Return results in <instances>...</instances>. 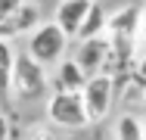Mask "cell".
<instances>
[{
  "label": "cell",
  "instance_id": "obj_1",
  "mask_svg": "<svg viewBox=\"0 0 146 140\" xmlns=\"http://www.w3.org/2000/svg\"><path fill=\"white\" fill-rule=\"evenodd\" d=\"M65 50H68V34H65L56 22H44L37 31L28 34V50H25V53L47 69V65L62 62V59H65Z\"/></svg>",
  "mask_w": 146,
  "mask_h": 140
},
{
  "label": "cell",
  "instance_id": "obj_2",
  "mask_svg": "<svg viewBox=\"0 0 146 140\" xmlns=\"http://www.w3.org/2000/svg\"><path fill=\"white\" fill-rule=\"evenodd\" d=\"M47 118L56 128H68V131H78V128L90 125L84 97L81 93H68V90H53V97L47 100Z\"/></svg>",
  "mask_w": 146,
  "mask_h": 140
},
{
  "label": "cell",
  "instance_id": "obj_3",
  "mask_svg": "<svg viewBox=\"0 0 146 140\" xmlns=\"http://www.w3.org/2000/svg\"><path fill=\"white\" fill-rule=\"evenodd\" d=\"M47 72L40 62H34L28 53H19L16 56V72H13V97L19 100H40L47 93Z\"/></svg>",
  "mask_w": 146,
  "mask_h": 140
},
{
  "label": "cell",
  "instance_id": "obj_4",
  "mask_svg": "<svg viewBox=\"0 0 146 140\" xmlns=\"http://www.w3.org/2000/svg\"><path fill=\"white\" fill-rule=\"evenodd\" d=\"M115 90H118V84H115L112 75H93L87 81V87L81 90V97H84L90 121H103L109 115L112 103H115Z\"/></svg>",
  "mask_w": 146,
  "mask_h": 140
},
{
  "label": "cell",
  "instance_id": "obj_5",
  "mask_svg": "<svg viewBox=\"0 0 146 140\" xmlns=\"http://www.w3.org/2000/svg\"><path fill=\"white\" fill-rule=\"evenodd\" d=\"M90 6H93V0H59L56 13H53V22L68 34V41L78 37V31H81L84 19H87Z\"/></svg>",
  "mask_w": 146,
  "mask_h": 140
},
{
  "label": "cell",
  "instance_id": "obj_6",
  "mask_svg": "<svg viewBox=\"0 0 146 140\" xmlns=\"http://www.w3.org/2000/svg\"><path fill=\"white\" fill-rule=\"evenodd\" d=\"M106 56H109V34L93 37V41H81L78 44V53H75V62L93 78V75H103Z\"/></svg>",
  "mask_w": 146,
  "mask_h": 140
},
{
  "label": "cell",
  "instance_id": "obj_7",
  "mask_svg": "<svg viewBox=\"0 0 146 140\" xmlns=\"http://www.w3.org/2000/svg\"><path fill=\"white\" fill-rule=\"evenodd\" d=\"M140 6H121L115 13H109V25H106V34L109 37H127V41H137L140 37Z\"/></svg>",
  "mask_w": 146,
  "mask_h": 140
},
{
  "label": "cell",
  "instance_id": "obj_8",
  "mask_svg": "<svg viewBox=\"0 0 146 140\" xmlns=\"http://www.w3.org/2000/svg\"><path fill=\"white\" fill-rule=\"evenodd\" d=\"M40 25H44V22H40V9H37L34 3H25L9 22L0 25V41H9V37H16V34H31V31H37Z\"/></svg>",
  "mask_w": 146,
  "mask_h": 140
},
{
  "label": "cell",
  "instance_id": "obj_9",
  "mask_svg": "<svg viewBox=\"0 0 146 140\" xmlns=\"http://www.w3.org/2000/svg\"><path fill=\"white\" fill-rule=\"evenodd\" d=\"M90 75L75 62V59H62L56 65V90H68V93H81L87 87Z\"/></svg>",
  "mask_w": 146,
  "mask_h": 140
},
{
  "label": "cell",
  "instance_id": "obj_10",
  "mask_svg": "<svg viewBox=\"0 0 146 140\" xmlns=\"http://www.w3.org/2000/svg\"><path fill=\"white\" fill-rule=\"evenodd\" d=\"M106 25H109V13L103 9V3H100V0H93L87 19H84V25H81V31H78V41H93V37H103V34H106Z\"/></svg>",
  "mask_w": 146,
  "mask_h": 140
},
{
  "label": "cell",
  "instance_id": "obj_11",
  "mask_svg": "<svg viewBox=\"0 0 146 140\" xmlns=\"http://www.w3.org/2000/svg\"><path fill=\"white\" fill-rule=\"evenodd\" d=\"M115 140H146V125L140 115L124 112L115 121Z\"/></svg>",
  "mask_w": 146,
  "mask_h": 140
},
{
  "label": "cell",
  "instance_id": "obj_12",
  "mask_svg": "<svg viewBox=\"0 0 146 140\" xmlns=\"http://www.w3.org/2000/svg\"><path fill=\"white\" fill-rule=\"evenodd\" d=\"M13 72H16V50L9 41H0V93L13 90Z\"/></svg>",
  "mask_w": 146,
  "mask_h": 140
},
{
  "label": "cell",
  "instance_id": "obj_13",
  "mask_svg": "<svg viewBox=\"0 0 146 140\" xmlns=\"http://www.w3.org/2000/svg\"><path fill=\"white\" fill-rule=\"evenodd\" d=\"M25 3H28V0H0V25H3V22H9V19H13Z\"/></svg>",
  "mask_w": 146,
  "mask_h": 140
},
{
  "label": "cell",
  "instance_id": "obj_14",
  "mask_svg": "<svg viewBox=\"0 0 146 140\" xmlns=\"http://www.w3.org/2000/svg\"><path fill=\"white\" fill-rule=\"evenodd\" d=\"M134 75L140 78V81H146V50L140 56H137V65H134Z\"/></svg>",
  "mask_w": 146,
  "mask_h": 140
},
{
  "label": "cell",
  "instance_id": "obj_15",
  "mask_svg": "<svg viewBox=\"0 0 146 140\" xmlns=\"http://www.w3.org/2000/svg\"><path fill=\"white\" fill-rule=\"evenodd\" d=\"M137 41H140V47L146 50V6H143V13H140V37Z\"/></svg>",
  "mask_w": 146,
  "mask_h": 140
},
{
  "label": "cell",
  "instance_id": "obj_16",
  "mask_svg": "<svg viewBox=\"0 0 146 140\" xmlns=\"http://www.w3.org/2000/svg\"><path fill=\"white\" fill-rule=\"evenodd\" d=\"M0 140H9V121L3 112H0Z\"/></svg>",
  "mask_w": 146,
  "mask_h": 140
},
{
  "label": "cell",
  "instance_id": "obj_17",
  "mask_svg": "<svg viewBox=\"0 0 146 140\" xmlns=\"http://www.w3.org/2000/svg\"><path fill=\"white\" fill-rule=\"evenodd\" d=\"M143 109H146V100H143Z\"/></svg>",
  "mask_w": 146,
  "mask_h": 140
},
{
  "label": "cell",
  "instance_id": "obj_18",
  "mask_svg": "<svg viewBox=\"0 0 146 140\" xmlns=\"http://www.w3.org/2000/svg\"><path fill=\"white\" fill-rule=\"evenodd\" d=\"M143 125H146V118H143Z\"/></svg>",
  "mask_w": 146,
  "mask_h": 140
}]
</instances>
